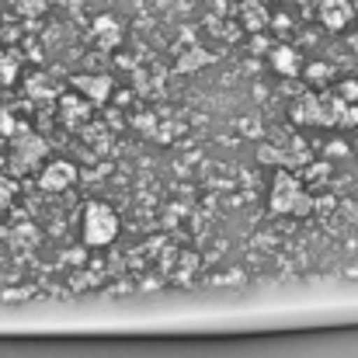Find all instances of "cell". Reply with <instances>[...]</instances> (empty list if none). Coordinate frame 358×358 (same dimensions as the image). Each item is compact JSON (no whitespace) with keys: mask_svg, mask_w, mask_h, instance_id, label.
<instances>
[{"mask_svg":"<svg viewBox=\"0 0 358 358\" xmlns=\"http://www.w3.org/2000/svg\"><path fill=\"white\" fill-rule=\"evenodd\" d=\"M271 213L275 216H306V213H313V199L303 192V185H299L296 174H289V171H278L275 174Z\"/></svg>","mask_w":358,"mask_h":358,"instance_id":"1","label":"cell"},{"mask_svg":"<svg viewBox=\"0 0 358 358\" xmlns=\"http://www.w3.org/2000/svg\"><path fill=\"white\" fill-rule=\"evenodd\" d=\"M115 237H119V216H115V209L105 206V202H87V209H84V240L91 247H105V243H112Z\"/></svg>","mask_w":358,"mask_h":358,"instance_id":"2","label":"cell"},{"mask_svg":"<svg viewBox=\"0 0 358 358\" xmlns=\"http://www.w3.org/2000/svg\"><path fill=\"white\" fill-rule=\"evenodd\" d=\"M42 157H45V143H42L38 136H17V139L10 143V167H14L17 174L31 171Z\"/></svg>","mask_w":358,"mask_h":358,"instance_id":"3","label":"cell"},{"mask_svg":"<svg viewBox=\"0 0 358 358\" xmlns=\"http://www.w3.org/2000/svg\"><path fill=\"white\" fill-rule=\"evenodd\" d=\"M77 181V167L70 164V160H52L42 174H38V188H45V192H63V188H70Z\"/></svg>","mask_w":358,"mask_h":358,"instance_id":"4","label":"cell"},{"mask_svg":"<svg viewBox=\"0 0 358 358\" xmlns=\"http://www.w3.org/2000/svg\"><path fill=\"white\" fill-rule=\"evenodd\" d=\"M73 91L80 98L94 101V105H105L108 94H112V80L108 77H87V73H80V77H73Z\"/></svg>","mask_w":358,"mask_h":358,"instance_id":"5","label":"cell"},{"mask_svg":"<svg viewBox=\"0 0 358 358\" xmlns=\"http://www.w3.org/2000/svg\"><path fill=\"white\" fill-rule=\"evenodd\" d=\"M91 38L98 42V49H119V42H122V28H119V21H115V17H108V14L94 17Z\"/></svg>","mask_w":358,"mask_h":358,"instance_id":"6","label":"cell"},{"mask_svg":"<svg viewBox=\"0 0 358 358\" xmlns=\"http://www.w3.org/2000/svg\"><path fill=\"white\" fill-rule=\"evenodd\" d=\"M320 17H324L327 28H345L348 17H352V7H348V0H324L320 3Z\"/></svg>","mask_w":358,"mask_h":358,"instance_id":"7","label":"cell"},{"mask_svg":"<svg viewBox=\"0 0 358 358\" xmlns=\"http://www.w3.org/2000/svg\"><path fill=\"white\" fill-rule=\"evenodd\" d=\"M240 21H243L247 31H261V28L268 24L264 3H261V0H243V3H240Z\"/></svg>","mask_w":358,"mask_h":358,"instance_id":"8","label":"cell"},{"mask_svg":"<svg viewBox=\"0 0 358 358\" xmlns=\"http://www.w3.org/2000/svg\"><path fill=\"white\" fill-rule=\"evenodd\" d=\"M91 105L94 101H77L73 94H66V98H59V108H63V119H66V125H80V122L91 119Z\"/></svg>","mask_w":358,"mask_h":358,"instance_id":"9","label":"cell"},{"mask_svg":"<svg viewBox=\"0 0 358 358\" xmlns=\"http://www.w3.org/2000/svg\"><path fill=\"white\" fill-rule=\"evenodd\" d=\"M271 66H275L278 73H285V77H296V73H299V56H296L289 45H278V49L271 52Z\"/></svg>","mask_w":358,"mask_h":358,"instance_id":"10","label":"cell"},{"mask_svg":"<svg viewBox=\"0 0 358 358\" xmlns=\"http://www.w3.org/2000/svg\"><path fill=\"white\" fill-rule=\"evenodd\" d=\"M10 7H14V14H17V17L35 21V17H42V14L49 10V0H10Z\"/></svg>","mask_w":358,"mask_h":358,"instance_id":"11","label":"cell"},{"mask_svg":"<svg viewBox=\"0 0 358 358\" xmlns=\"http://www.w3.org/2000/svg\"><path fill=\"white\" fill-rule=\"evenodd\" d=\"M185 56H188V59H178V63H174L178 73H188V70H195L199 63H206V52H202V49H192V52H185Z\"/></svg>","mask_w":358,"mask_h":358,"instance_id":"12","label":"cell"},{"mask_svg":"<svg viewBox=\"0 0 358 358\" xmlns=\"http://www.w3.org/2000/svg\"><path fill=\"white\" fill-rule=\"evenodd\" d=\"M45 84H49V80H42V77L28 80V94H31V98H52L56 91H52V87H45Z\"/></svg>","mask_w":358,"mask_h":358,"instance_id":"13","label":"cell"},{"mask_svg":"<svg viewBox=\"0 0 358 358\" xmlns=\"http://www.w3.org/2000/svg\"><path fill=\"white\" fill-rule=\"evenodd\" d=\"M0 80H14V59L0 56Z\"/></svg>","mask_w":358,"mask_h":358,"instance_id":"14","label":"cell"},{"mask_svg":"<svg viewBox=\"0 0 358 358\" xmlns=\"http://www.w3.org/2000/svg\"><path fill=\"white\" fill-rule=\"evenodd\" d=\"M10 195H14V185H10V181H3V178H0V209H3V206H7V202H10Z\"/></svg>","mask_w":358,"mask_h":358,"instance_id":"15","label":"cell"}]
</instances>
